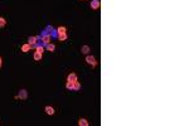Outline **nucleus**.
Returning <instances> with one entry per match:
<instances>
[{
  "label": "nucleus",
  "mask_w": 189,
  "mask_h": 126,
  "mask_svg": "<svg viewBox=\"0 0 189 126\" xmlns=\"http://www.w3.org/2000/svg\"><path fill=\"white\" fill-rule=\"evenodd\" d=\"M90 51H91V48H90L88 45H83V47L81 48V52H82L83 54H88V53H90Z\"/></svg>",
  "instance_id": "nucleus-12"
},
{
  "label": "nucleus",
  "mask_w": 189,
  "mask_h": 126,
  "mask_svg": "<svg viewBox=\"0 0 189 126\" xmlns=\"http://www.w3.org/2000/svg\"><path fill=\"white\" fill-rule=\"evenodd\" d=\"M90 6H91V9H93V10H98L100 6H101V3H100V0H92L91 4H90Z\"/></svg>",
  "instance_id": "nucleus-5"
},
{
  "label": "nucleus",
  "mask_w": 189,
  "mask_h": 126,
  "mask_svg": "<svg viewBox=\"0 0 189 126\" xmlns=\"http://www.w3.org/2000/svg\"><path fill=\"white\" fill-rule=\"evenodd\" d=\"M44 111H45V114L47 115H54V108L52 107V106H45V108H44Z\"/></svg>",
  "instance_id": "nucleus-8"
},
{
  "label": "nucleus",
  "mask_w": 189,
  "mask_h": 126,
  "mask_svg": "<svg viewBox=\"0 0 189 126\" xmlns=\"http://www.w3.org/2000/svg\"><path fill=\"white\" fill-rule=\"evenodd\" d=\"M81 90V83L78 81H76L75 85H73V91H79Z\"/></svg>",
  "instance_id": "nucleus-16"
},
{
  "label": "nucleus",
  "mask_w": 189,
  "mask_h": 126,
  "mask_svg": "<svg viewBox=\"0 0 189 126\" xmlns=\"http://www.w3.org/2000/svg\"><path fill=\"white\" fill-rule=\"evenodd\" d=\"M78 125L79 126H88L90 122H88L86 119H79V120H78Z\"/></svg>",
  "instance_id": "nucleus-10"
},
{
  "label": "nucleus",
  "mask_w": 189,
  "mask_h": 126,
  "mask_svg": "<svg viewBox=\"0 0 189 126\" xmlns=\"http://www.w3.org/2000/svg\"><path fill=\"white\" fill-rule=\"evenodd\" d=\"M27 100L28 98V91L27 90H20L19 91V93L15 96V100Z\"/></svg>",
  "instance_id": "nucleus-3"
},
{
  "label": "nucleus",
  "mask_w": 189,
  "mask_h": 126,
  "mask_svg": "<svg viewBox=\"0 0 189 126\" xmlns=\"http://www.w3.org/2000/svg\"><path fill=\"white\" fill-rule=\"evenodd\" d=\"M38 39H40V37H29V38H28V43L32 45V48H36Z\"/></svg>",
  "instance_id": "nucleus-4"
},
{
  "label": "nucleus",
  "mask_w": 189,
  "mask_h": 126,
  "mask_svg": "<svg viewBox=\"0 0 189 126\" xmlns=\"http://www.w3.org/2000/svg\"><path fill=\"white\" fill-rule=\"evenodd\" d=\"M33 58H34V61H37V62H40V61H42V58H43V54L36 51V53H34Z\"/></svg>",
  "instance_id": "nucleus-9"
},
{
  "label": "nucleus",
  "mask_w": 189,
  "mask_h": 126,
  "mask_svg": "<svg viewBox=\"0 0 189 126\" xmlns=\"http://www.w3.org/2000/svg\"><path fill=\"white\" fill-rule=\"evenodd\" d=\"M75 81H77V74L72 72L67 76V82H75Z\"/></svg>",
  "instance_id": "nucleus-6"
},
{
  "label": "nucleus",
  "mask_w": 189,
  "mask_h": 126,
  "mask_svg": "<svg viewBox=\"0 0 189 126\" xmlns=\"http://www.w3.org/2000/svg\"><path fill=\"white\" fill-rule=\"evenodd\" d=\"M20 49H22V52H24V53H27V52H29V51L32 49V45H30L29 43H27V44H23Z\"/></svg>",
  "instance_id": "nucleus-7"
},
{
  "label": "nucleus",
  "mask_w": 189,
  "mask_h": 126,
  "mask_svg": "<svg viewBox=\"0 0 189 126\" xmlns=\"http://www.w3.org/2000/svg\"><path fill=\"white\" fill-rule=\"evenodd\" d=\"M57 33H58V35H59V34H64V33H67V28H66V27H59V28L57 29Z\"/></svg>",
  "instance_id": "nucleus-13"
},
{
  "label": "nucleus",
  "mask_w": 189,
  "mask_h": 126,
  "mask_svg": "<svg viewBox=\"0 0 189 126\" xmlns=\"http://www.w3.org/2000/svg\"><path fill=\"white\" fill-rule=\"evenodd\" d=\"M45 47H47V51H49L50 53H53V52H54V49H56V45H54L53 43H49V44H47Z\"/></svg>",
  "instance_id": "nucleus-11"
},
{
  "label": "nucleus",
  "mask_w": 189,
  "mask_h": 126,
  "mask_svg": "<svg viewBox=\"0 0 189 126\" xmlns=\"http://www.w3.org/2000/svg\"><path fill=\"white\" fill-rule=\"evenodd\" d=\"M75 82H76V81H75ZM75 82H67V83H66V88H67V90L73 91V85H75Z\"/></svg>",
  "instance_id": "nucleus-14"
},
{
  "label": "nucleus",
  "mask_w": 189,
  "mask_h": 126,
  "mask_svg": "<svg viewBox=\"0 0 189 126\" xmlns=\"http://www.w3.org/2000/svg\"><path fill=\"white\" fill-rule=\"evenodd\" d=\"M81 1H86V0H81Z\"/></svg>",
  "instance_id": "nucleus-20"
},
{
  "label": "nucleus",
  "mask_w": 189,
  "mask_h": 126,
  "mask_svg": "<svg viewBox=\"0 0 189 126\" xmlns=\"http://www.w3.org/2000/svg\"><path fill=\"white\" fill-rule=\"evenodd\" d=\"M6 25V20L3 18V17H0V28H3V27H5Z\"/></svg>",
  "instance_id": "nucleus-18"
},
{
  "label": "nucleus",
  "mask_w": 189,
  "mask_h": 126,
  "mask_svg": "<svg viewBox=\"0 0 189 126\" xmlns=\"http://www.w3.org/2000/svg\"><path fill=\"white\" fill-rule=\"evenodd\" d=\"M36 49H37V52H39V53H42V54H43V52H44V45L37 44V45H36Z\"/></svg>",
  "instance_id": "nucleus-15"
},
{
  "label": "nucleus",
  "mask_w": 189,
  "mask_h": 126,
  "mask_svg": "<svg viewBox=\"0 0 189 126\" xmlns=\"http://www.w3.org/2000/svg\"><path fill=\"white\" fill-rule=\"evenodd\" d=\"M58 38H59V40H61V42H64V40L67 39V33H64V34H59V35H58Z\"/></svg>",
  "instance_id": "nucleus-17"
},
{
  "label": "nucleus",
  "mask_w": 189,
  "mask_h": 126,
  "mask_svg": "<svg viewBox=\"0 0 189 126\" xmlns=\"http://www.w3.org/2000/svg\"><path fill=\"white\" fill-rule=\"evenodd\" d=\"M1 66H3V58L0 57V68H1Z\"/></svg>",
  "instance_id": "nucleus-19"
},
{
  "label": "nucleus",
  "mask_w": 189,
  "mask_h": 126,
  "mask_svg": "<svg viewBox=\"0 0 189 126\" xmlns=\"http://www.w3.org/2000/svg\"><path fill=\"white\" fill-rule=\"evenodd\" d=\"M86 62L88 63V64H91L92 68H95V67L97 66V61H96V58H95L93 56H88V54H87V57H86Z\"/></svg>",
  "instance_id": "nucleus-2"
},
{
  "label": "nucleus",
  "mask_w": 189,
  "mask_h": 126,
  "mask_svg": "<svg viewBox=\"0 0 189 126\" xmlns=\"http://www.w3.org/2000/svg\"><path fill=\"white\" fill-rule=\"evenodd\" d=\"M40 40L43 42V45H47L50 43V34L47 33V32H43L42 35H40Z\"/></svg>",
  "instance_id": "nucleus-1"
}]
</instances>
